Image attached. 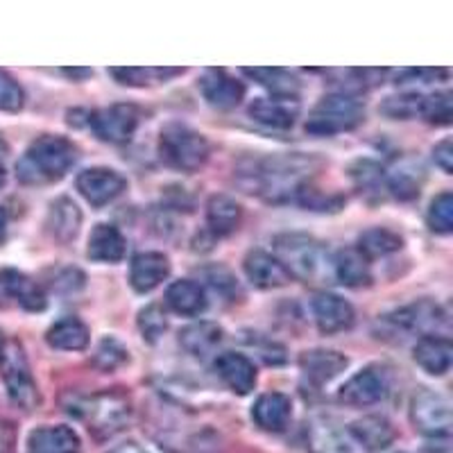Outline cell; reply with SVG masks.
I'll use <instances>...</instances> for the list:
<instances>
[{"instance_id":"obj_1","label":"cell","mask_w":453,"mask_h":453,"mask_svg":"<svg viewBox=\"0 0 453 453\" xmlns=\"http://www.w3.org/2000/svg\"><path fill=\"white\" fill-rule=\"evenodd\" d=\"M315 161L302 155L252 159L238 168V184L252 196L268 202L288 200L309 181Z\"/></svg>"},{"instance_id":"obj_2","label":"cell","mask_w":453,"mask_h":453,"mask_svg":"<svg viewBox=\"0 0 453 453\" xmlns=\"http://www.w3.org/2000/svg\"><path fill=\"white\" fill-rule=\"evenodd\" d=\"M78 159V148L59 134H43L32 141L26 155L16 164V177L27 186L59 181Z\"/></svg>"},{"instance_id":"obj_3","label":"cell","mask_w":453,"mask_h":453,"mask_svg":"<svg viewBox=\"0 0 453 453\" xmlns=\"http://www.w3.org/2000/svg\"><path fill=\"white\" fill-rule=\"evenodd\" d=\"M274 258L290 277L319 281L331 273V257L325 242L306 234H281L274 238Z\"/></svg>"},{"instance_id":"obj_4","label":"cell","mask_w":453,"mask_h":453,"mask_svg":"<svg viewBox=\"0 0 453 453\" xmlns=\"http://www.w3.org/2000/svg\"><path fill=\"white\" fill-rule=\"evenodd\" d=\"M209 141L188 125L170 123L159 134V157L170 168L181 173H196L209 161Z\"/></svg>"},{"instance_id":"obj_5","label":"cell","mask_w":453,"mask_h":453,"mask_svg":"<svg viewBox=\"0 0 453 453\" xmlns=\"http://www.w3.org/2000/svg\"><path fill=\"white\" fill-rule=\"evenodd\" d=\"M71 415L82 419L88 431L98 438H111L119 431L127 426L132 418L129 402L120 395H93L87 399H75L68 408Z\"/></svg>"},{"instance_id":"obj_6","label":"cell","mask_w":453,"mask_h":453,"mask_svg":"<svg viewBox=\"0 0 453 453\" xmlns=\"http://www.w3.org/2000/svg\"><path fill=\"white\" fill-rule=\"evenodd\" d=\"M365 119V109L354 96L331 93L313 107L306 120V132L313 136H335L356 129Z\"/></svg>"},{"instance_id":"obj_7","label":"cell","mask_w":453,"mask_h":453,"mask_svg":"<svg viewBox=\"0 0 453 453\" xmlns=\"http://www.w3.org/2000/svg\"><path fill=\"white\" fill-rule=\"evenodd\" d=\"M0 376L5 383L7 396L16 408L35 411L39 406V390L35 376L30 372V363L19 342H5L0 351Z\"/></svg>"},{"instance_id":"obj_8","label":"cell","mask_w":453,"mask_h":453,"mask_svg":"<svg viewBox=\"0 0 453 453\" xmlns=\"http://www.w3.org/2000/svg\"><path fill=\"white\" fill-rule=\"evenodd\" d=\"M447 325V315L438 304H433L428 299H419L415 304H408L403 309H396L392 313L379 318L381 334L386 335H406L422 334L431 335V331H438L440 326Z\"/></svg>"},{"instance_id":"obj_9","label":"cell","mask_w":453,"mask_h":453,"mask_svg":"<svg viewBox=\"0 0 453 453\" xmlns=\"http://www.w3.org/2000/svg\"><path fill=\"white\" fill-rule=\"evenodd\" d=\"M411 419L419 433L428 438H449L451 435V403L444 395L422 388L411 402Z\"/></svg>"},{"instance_id":"obj_10","label":"cell","mask_w":453,"mask_h":453,"mask_svg":"<svg viewBox=\"0 0 453 453\" xmlns=\"http://www.w3.org/2000/svg\"><path fill=\"white\" fill-rule=\"evenodd\" d=\"M141 113L134 104H111L87 113V125L104 143H127L139 127Z\"/></svg>"},{"instance_id":"obj_11","label":"cell","mask_w":453,"mask_h":453,"mask_svg":"<svg viewBox=\"0 0 453 453\" xmlns=\"http://www.w3.org/2000/svg\"><path fill=\"white\" fill-rule=\"evenodd\" d=\"M390 392V376L383 367L367 365L361 372H356L345 386L340 388V402L347 406L363 408L379 403Z\"/></svg>"},{"instance_id":"obj_12","label":"cell","mask_w":453,"mask_h":453,"mask_svg":"<svg viewBox=\"0 0 453 453\" xmlns=\"http://www.w3.org/2000/svg\"><path fill=\"white\" fill-rule=\"evenodd\" d=\"M306 447L311 453H367L349 428L329 418H315L306 424Z\"/></svg>"},{"instance_id":"obj_13","label":"cell","mask_w":453,"mask_h":453,"mask_svg":"<svg viewBox=\"0 0 453 453\" xmlns=\"http://www.w3.org/2000/svg\"><path fill=\"white\" fill-rule=\"evenodd\" d=\"M125 188H127V180L119 170L103 168V165L84 170L78 177V191L82 193L88 204L98 206V209L123 196Z\"/></svg>"},{"instance_id":"obj_14","label":"cell","mask_w":453,"mask_h":453,"mask_svg":"<svg viewBox=\"0 0 453 453\" xmlns=\"http://www.w3.org/2000/svg\"><path fill=\"white\" fill-rule=\"evenodd\" d=\"M313 315H315V325L322 334L334 335L340 334V331L351 329L354 325L356 313L354 306L342 299L340 295L334 293H318L313 297Z\"/></svg>"},{"instance_id":"obj_15","label":"cell","mask_w":453,"mask_h":453,"mask_svg":"<svg viewBox=\"0 0 453 453\" xmlns=\"http://www.w3.org/2000/svg\"><path fill=\"white\" fill-rule=\"evenodd\" d=\"M200 91L206 103L216 109H222V111L238 107L242 103V98H245V84L232 78L229 73L218 71V68L206 71L202 75Z\"/></svg>"},{"instance_id":"obj_16","label":"cell","mask_w":453,"mask_h":453,"mask_svg":"<svg viewBox=\"0 0 453 453\" xmlns=\"http://www.w3.org/2000/svg\"><path fill=\"white\" fill-rule=\"evenodd\" d=\"M242 268H245V277H248L254 288L273 290L281 288L290 281V274L283 270V265L274 258V254L263 252V250H252L242 261Z\"/></svg>"},{"instance_id":"obj_17","label":"cell","mask_w":453,"mask_h":453,"mask_svg":"<svg viewBox=\"0 0 453 453\" xmlns=\"http://www.w3.org/2000/svg\"><path fill=\"white\" fill-rule=\"evenodd\" d=\"M170 261L161 252H141L129 265V283L136 293H152L168 279Z\"/></svg>"},{"instance_id":"obj_18","label":"cell","mask_w":453,"mask_h":453,"mask_svg":"<svg viewBox=\"0 0 453 453\" xmlns=\"http://www.w3.org/2000/svg\"><path fill=\"white\" fill-rule=\"evenodd\" d=\"M216 372L225 386L236 395H250L257 386V367L245 354L225 351L216 358Z\"/></svg>"},{"instance_id":"obj_19","label":"cell","mask_w":453,"mask_h":453,"mask_svg":"<svg viewBox=\"0 0 453 453\" xmlns=\"http://www.w3.org/2000/svg\"><path fill=\"white\" fill-rule=\"evenodd\" d=\"M250 116L263 127L290 129L299 116V103L297 98H281V96L257 98L250 104Z\"/></svg>"},{"instance_id":"obj_20","label":"cell","mask_w":453,"mask_h":453,"mask_svg":"<svg viewBox=\"0 0 453 453\" xmlns=\"http://www.w3.org/2000/svg\"><path fill=\"white\" fill-rule=\"evenodd\" d=\"M252 419L263 431L281 433L293 419V403L281 392H265L254 402Z\"/></svg>"},{"instance_id":"obj_21","label":"cell","mask_w":453,"mask_h":453,"mask_svg":"<svg viewBox=\"0 0 453 453\" xmlns=\"http://www.w3.org/2000/svg\"><path fill=\"white\" fill-rule=\"evenodd\" d=\"M347 363H349L347 356L334 349H311L304 351L302 358H299L302 374L313 386H325V383L334 381L340 372H345Z\"/></svg>"},{"instance_id":"obj_22","label":"cell","mask_w":453,"mask_h":453,"mask_svg":"<svg viewBox=\"0 0 453 453\" xmlns=\"http://www.w3.org/2000/svg\"><path fill=\"white\" fill-rule=\"evenodd\" d=\"M82 442L71 426H42L30 433L27 453H80Z\"/></svg>"},{"instance_id":"obj_23","label":"cell","mask_w":453,"mask_h":453,"mask_svg":"<svg viewBox=\"0 0 453 453\" xmlns=\"http://www.w3.org/2000/svg\"><path fill=\"white\" fill-rule=\"evenodd\" d=\"M0 286L30 313H42L48 306L46 293L42 290V286L27 274L19 273V270H3L0 273Z\"/></svg>"},{"instance_id":"obj_24","label":"cell","mask_w":453,"mask_h":453,"mask_svg":"<svg viewBox=\"0 0 453 453\" xmlns=\"http://www.w3.org/2000/svg\"><path fill=\"white\" fill-rule=\"evenodd\" d=\"M125 252H127V241H125L119 226L107 225V222L93 226L87 248V257L91 261L119 263L123 261Z\"/></svg>"},{"instance_id":"obj_25","label":"cell","mask_w":453,"mask_h":453,"mask_svg":"<svg viewBox=\"0 0 453 453\" xmlns=\"http://www.w3.org/2000/svg\"><path fill=\"white\" fill-rule=\"evenodd\" d=\"M415 363L431 376H444L451 367L453 347L442 335H424L415 345Z\"/></svg>"},{"instance_id":"obj_26","label":"cell","mask_w":453,"mask_h":453,"mask_svg":"<svg viewBox=\"0 0 453 453\" xmlns=\"http://www.w3.org/2000/svg\"><path fill=\"white\" fill-rule=\"evenodd\" d=\"M48 234L55 238L57 242H71L80 234L82 226V213H80L78 204L68 197H59L50 204L46 218Z\"/></svg>"},{"instance_id":"obj_27","label":"cell","mask_w":453,"mask_h":453,"mask_svg":"<svg viewBox=\"0 0 453 453\" xmlns=\"http://www.w3.org/2000/svg\"><path fill=\"white\" fill-rule=\"evenodd\" d=\"M331 273L347 288H363L372 283L370 261L358 250H340L331 258Z\"/></svg>"},{"instance_id":"obj_28","label":"cell","mask_w":453,"mask_h":453,"mask_svg":"<svg viewBox=\"0 0 453 453\" xmlns=\"http://www.w3.org/2000/svg\"><path fill=\"white\" fill-rule=\"evenodd\" d=\"M349 431L356 438V442L361 444L367 453L386 451L396 438L395 426L386 418H381V415H367L363 419H356L349 426Z\"/></svg>"},{"instance_id":"obj_29","label":"cell","mask_w":453,"mask_h":453,"mask_svg":"<svg viewBox=\"0 0 453 453\" xmlns=\"http://www.w3.org/2000/svg\"><path fill=\"white\" fill-rule=\"evenodd\" d=\"M165 304L170 311H175L177 315L184 318H196V315L204 313L206 311V293L197 281L191 279H181V281L170 283L165 290Z\"/></svg>"},{"instance_id":"obj_30","label":"cell","mask_w":453,"mask_h":453,"mask_svg":"<svg viewBox=\"0 0 453 453\" xmlns=\"http://www.w3.org/2000/svg\"><path fill=\"white\" fill-rule=\"evenodd\" d=\"M242 209L234 197L211 196L206 202V225L213 236H229L241 226Z\"/></svg>"},{"instance_id":"obj_31","label":"cell","mask_w":453,"mask_h":453,"mask_svg":"<svg viewBox=\"0 0 453 453\" xmlns=\"http://www.w3.org/2000/svg\"><path fill=\"white\" fill-rule=\"evenodd\" d=\"M88 338H91V334H88L87 325H84L82 319L71 318V315H68V318H62L59 322H55L46 334L48 345H50L52 349L59 351L87 349Z\"/></svg>"},{"instance_id":"obj_32","label":"cell","mask_w":453,"mask_h":453,"mask_svg":"<svg viewBox=\"0 0 453 453\" xmlns=\"http://www.w3.org/2000/svg\"><path fill=\"white\" fill-rule=\"evenodd\" d=\"M222 335H225V331L216 322H196V325L180 331V345L191 356L204 358L218 349Z\"/></svg>"},{"instance_id":"obj_33","label":"cell","mask_w":453,"mask_h":453,"mask_svg":"<svg viewBox=\"0 0 453 453\" xmlns=\"http://www.w3.org/2000/svg\"><path fill=\"white\" fill-rule=\"evenodd\" d=\"M403 248V238L399 236L392 229H386V226H372L367 232L361 234L358 238V252L372 261V258H381L388 257V254H395Z\"/></svg>"},{"instance_id":"obj_34","label":"cell","mask_w":453,"mask_h":453,"mask_svg":"<svg viewBox=\"0 0 453 453\" xmlns=\"http://www.w3.org/2000/svg\"><path fill=\"white\" fill-rule=\"evenodd\" d=\"M349 177L354 181L356 191L361 196H381V188L386 186V170L381 164H376L374 159H358L351 164Z\"/></svg>"},{"instance_id":"obj_35","label":"cell","mask_w":453,"mask_h":453,"mask_svg":"<svg viewBox=\"0 0 453 453\" xmlns=\"http://www.w3.org/2000/svg\"><path fill=\"white\" fill-rule=\"evenodd\" d=\"M242 73L248 78L257 80L261 87L273 91V96H281V98H295L299 91V82L283 68H242Z\"/></svg>"},{"instance_id":"obj_36","label":"cell","mask_w":453,"mask_h":453,"mask_svg":"<svg viewBox=\"0 0 453 453\" xmlns=\"http://www.w3.org/2000/svg\"><path fill=\"white\" fill-rule=\"evenodd\" d=\"M116 78V82L123 87H150L157 82H168L173 75H180V68H139V66H125L111 68L109 71Z\"/></svg>"},{"instance_id":"obj_37","label":"cell","mask_w":453,"mask_h":453,"mask_svg":"<svg viewBox=\"0 0 453 453\" xmlns=\"http://www.w3.org/2000/svg\"><path fill=\"white\" fill-rule=\"evenodd\" d=\"M295 200L304 206V209H309V211H319V213L340 211V209L345 206V197L340 196V193L319 191V188H315L311 181H306V184L295 193Z\"/></svg>"},{"instance_id":"obj_38","label":"cell","mask_w":453,"mask_h":453,"mask_svg":"<svg viewBox=\"0 0 453 453\" xmlns=\"http://www.w3.org/2000/svg\"><path fill=\"white\" fill-rule=\"evenodd\" d=\"M125 363H129V351L127 347H123V342H119L116 338L107 335V338L100 340L98 349L93 354V365L103 372H113L123 367Z\"/></svg>"},{"instance_id":"obj_39","label":"cell","mask_w":453,"mask_h":453,"mask_svg":"<svg viewBox=\"0 0 453 453\" xmlns=\"http://www.w3.org/2000/svg\"><path fill=\"white\" fill-rule=\"evenodd\" d=\"M422 93H402V96H390L383 100L381 113H386L392 120H408L419 116L422 111Z\"/></svg>"},{"instance_id":"obj_40","label":"cell","mask_w":453,"mask_h":453,"mask_svg":"<svg viewBox=\"0 0 453 453\" xmlns=\"http://www.w3.org/2000/svg\"><path fill=\"white\" fill-rule=\"evenodd\" d=\"M426 225L435 234H449L453 229V196L449 191L440 193L431 202L426 211Z\"/></svg>"},{"instance_id":"obj_41","label":"cell","mask_w":453,"mask_h":453,"mask_svg":"<svg viewBox=\"0 0 453 453\" xmlns=\"http://www.w3.org/2000/svg\"><path fill=\"white\" fill-rule=\"evenodd\" d=\"M386 186L396 200H415L419 196V188H422V175H419L418 170L402 168L396 170L392 177H388Z\"/></svg>"},{"instance_id":"obj_42","label":"cell","mask_w":453,"mask_h":453,"mask_svg":"<svg viewBox=\"0 0 453 453\" xmlns=\"http://www.w3.org/2000/svg\"><path fill=\"white\" fill-rule=\"evenodd\" d=\"M424 120L431 125H449L453 119V104L451 93H433V96H424L422 111H419Z\"/></svg>"},{"instance_id":"obj_43","label":"cell","mask_w":453,"mask_h":453,"mask_svg":"<svg viewBox=\"0 0 453 453\" xmlns=\"http://www.w3.org/2000/svg\"><path fill=\"white\" fill-rule=\"evenodd\" d=\"M139 329L148 342H157L165 334V329H168V319H165L164 309L157 304L145 306L139 313Z\"/></svg>"},{"instance_id":"obj_44","label":"cell","mask_w":453,"mask_h":453,"mask_svg":"<svg viewBox=\"0 0 453 453\" xmlns=\"http://www.w3.org/2000/svg\"><path fill=\"white\" fill-rule=\"evenodd\" d=\"M200 274L216 293L222 295V297H234V295L238 293L236 277H234L225 265H206V268L200 270Z\"/></svg>"},{"instance_id":"obj_45","label":"cell","mask_w":453,"mask_h":453,"mask_svg":"<svg viewBox=\"0 0 453 453\" xmlns=\"http://www.w3.org/2000/svg\"><path fill=\"white\" fill-rule=\"evenodd\" d=\"M26 103L21 84L10 73L0 71V111H19Z\"/></svg>"},{"instance_id":"obj_46","label":"cell","mask_w":453,"mask_h":453,"mask_svg":"<svg viewBox=\"0 0 453 453\" xmlns=\"http://www.w3.org/2000/svg\"><path fill=\"white\" fill-rule=\"evenodd\" d=\"M433 159H435V164L440 165V168L447 173V175H451L453 170V148H451V141H442V143H438L435 148H433Z\"/></svg>"},{"instance_id":"obj_47","label":"cell","mask_w":453,"mask_h":453,"mask_svg":"<svg viewBox=\"0 0 453 453\" xmlns=\"http://www.w3.org/2000/svg\"><path fill=\"white\" fill-rule=\"evenodd\" d=\"M16 428L12 422L0 419V453H14Z\"/></svg>"},{"instance_id":"obj_48","label":"cell","mask_w":453,"mask_h":453,"mask_svg":"<svg viewBox=\"0 0 453 453\" xmlns=\"http://www.w3.org/2000/svg\"><path fill=\"white\" fill-rule=\"evenodd\" d=\"M109 453H148V451H145V449H141L136 442H125V444H120V447L111 449Z\"/></svg>"},{"instance_id":"obj_49","label":"cell","mask_w":453,"mask_h":453,"mask_svg":"<svg viewBox=\"0 0 453 453\" xmlns=\"http://www.w3.org/2000/svg\"><path fill=\"white\" fill-rule=\"evenodd\" d=\"M64 73H66L68 78H73V80H84V78H91L93 75L91 68H66Z\"/></svg>"},{"instance_id":"obj_50","label":"cell","mask_w":453,"mask_h":453,"mask_svg":"<svg viewBox=\"0 0 453 453\" xmlns=\"http://www.w3.org/2000/svg\"><path fill=\"white\" fill-rule=\"evenodd\" d=\"M5 236H7V211L0 206V245L5 242Z\"/></svg>"},{"instance_id":"obj_51","label":"cell","mask_w":453,"mask_h":453,"mask_svg":"<svg viewBox=\"0 0 453 453\" xmlns=\"http://www.w3.org/2000/svg\"><path fill=\"white\" fill-rule=\"evenodd\" d=\"M7 152H10V145H7V141L3 139V136H0V159H3V157H5Z\"/></svg>"},{"instance_id":"obj_52","label":"cell","mask_w":453,"mask_h":453,"mask_svg":"<svg viewBox=\"0 0 453 453\" xmlns=\"http://www.w3.org/2000/svg\"><path fill=\"white\" fill-rule=\"evenodd\" d=\"M5 180H7V173H5V168H3V164H0V188L5 186Z\"/></svg>"},{"instance_id":"obj_53","label":"cell","mask_w":453,"mask_h":453,"mask_svg":"<svg viewBox=\"0 0 453 453\" xmlns=\"http://www.w3.org/2000/svg\"><path fill=\"white\" fill-rule=\"evenodd\" d=\"M3 347H5V338H3V331H0V351H3Z\"/></svg>"}]
</instances>
